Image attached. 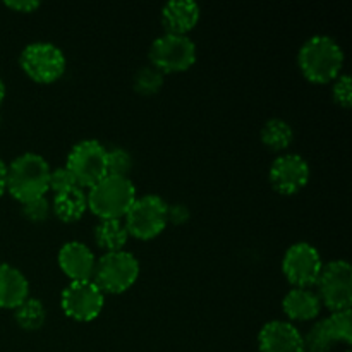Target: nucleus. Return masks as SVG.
Returning <instances> with one entry per match:
<instances>
[{
    "mask_svg": "<svg viewBox=\"0 0 352 352\" xmlns=\"http://www.w3.org/2000/svg\"><path fill=\"white\" fill-rule=\"evenodd\" d=\"M344 55L342 47L336 38L329 34H315L301 45L298 52V65L302 76L313 85L333 82L342 74Z\"/></svg>",
    "mask_w": 352,
    "mask_h": 352,
    "instance_id": "1",
    "label": "nucleus"
},
{
    "mask_svg": "<svg viewBox=\"0 0 352 352\" xmlns=\"http://www.w3.org/2000/svg\"><path fill=\"white\" fill-rule=\"evenodd\" d=\"M48 177V162L34 151H26L7 165V192L23 205L47 196Z\"/></svg>",
    "mask_w": 352,
    "mask_h": 352,
    "instance_id": "2",
    "label": "nucleus"
},
{
    "mask_svg": "<svg viewBox=\"0 0 352 352\" xmlns=\"http://www.w3.org/2000/svg\"><path fill=\"white\" fill-rule=\"evenodd\" d=\"M136 198L133 181L119 175H105L86 191L88 210L98 220H124Z\"/></svg>",
    "mask_w": 352,
    "mask_h": 352,
    "instance_id": "3",
    "label": "nucleus"
},
{
    "mask_svg": "<svg viewBox=\"0 0 352 352\" xmlns=\"http://www.w3.org/2000/svg\"><path fill=\"white\" fill-rule=\"evenodd\" d=\"M140 261L129 251H113L103 253L96 260L91 280L103 294H124L129 291L140 278Z\"/></svg>",
    "mask_w": 352,
    "mask_h": 352,
    "instance_id": "4",
    "label": "nucleus"
},
{
    "mask_svg": "<svg viewBox=\"0 0 352 352\" xmlns=\"http://www.w3.org/2000/svg\"><path fill=\"white\" fill-rule=\"evenodd\" d=\"M19 65L24 74L38 85H52L65 74L67 58L64 50L50 41H33L23 48Z\"/></svg>",
    "mask_w": 352,
    "mask_h": 352,
    "instance_id": "5",
    "label": "nucleus"
},
{
    "mask_svg": "<svg viewBox=\"0 0 352 352\" xmlns=\"http://www.w3.org/2000/svg\"><path fill=\"white\" fill-rule=\"evenodd\" d=\"M129 237L151 241L160 236L168 226V203L157 195L138 196L124 217Z\"/></svg>",
    "mask_w": 352,
    "mask_h": 352,
    "instance_id": "6",
    "label": "nucleus"
},
{
    "mask_svg": "<svg viewBox=\"0 0 352 352\" xmlns=\"http://www.w3.org/2000/svg\"><path fill=\"white\" fill-rule=\"evenodd\" d=\"M148 57L150 65L162 74H181L195 65L198 50L195 41L186 34L164 33L153 40Z\"/></svg>",
    "mask_w": 352,
    "mask_h": 352,
    "instance_id": "7",
    "label": "nucleus"
},
{
    "mask_svg": "<svg viewBox=\"0 0 352 352\" xmlns=\"http://www.w3.org/2000/svg\"><path fill=\"white\" fill-rule=\"evenodd\" d=\"M322 306L333 311H346L352 305V268L347 260H332L323 265L315 284Z\"/></svg>",
    "mask_w": 352,
    "mask_h": 352,
    "instance_id": "8",
    "label": "nucleus"
},
{
    "mask_svg": "<svg viewBox=\"0 0 352 352\" xmlns=\"http://www.w3.org/2000/svg\"><path fill=\"white\" fill-rule=\"evenodd\" d=\"M65 167L79 188H91L107 175V148L96 140H82L71 148Z\"/></svg>",
    "mask_w": 352,
    "mask_h": 352,
    "instance_id": "9",
    "label": "nucleus"
},
{
    "mask_svg": "<svg viewBox=\"0 0 352 352\" xmlns=\"http://www.w3.org/2000/svg\"><path fill=\"white\" fill-rule=\"evenodd\" d=\"M320 251L306 241L291 244L282 258V272L292 287L311 289L323 268Z\"/></svg>",
    "mask_w": 352,
    "mask_h": 352,
    "instance_id": "10",
    "label": "nucleus"
},
{
    "mask_svg": "<svg viewBox=\"0 0 352 352\" xmlns=\"http://www.w3.org/2000/svg\"><path fill=\"white\" fill-rule=\"evenodd\" d=\"M60 308L67 318L78 323H89L102 315L105 294L93 280L69 282L62 291Z\"/></svg>",
    "mask_w": 352,
    "mask_h": 352,
    "instance_id": "11",
    "label": "nucleus"
},
{
    "mask_svg": "<svg viewBox=\"0 0 352 352\" xmlns=\"http://www.w3.org/2000/svg\"><path fill=\"white\" fill-rule=\"evenodd\" d=\"M311 168L299 153H280L270 165L268 179L278 195L294 196L308 186Z\"/></svg>",
    "mask_w": 352,
    "mask_h": 352,
    "instance_id": "12",
    "label": "nucleus"
},
{
    "mask_svg": "<svg viewBox=\"0 0 352 352\" xmlns=\"http://www.w3.org/2000/svg\"><path fill=\"white\" fill-rule=\"evenodd\" d=\"M260 352H305L302 333L298 327L284 320H272L258 333Z\"/></svg>",
    "mask_w": 352,
    "mask_h": 352,
    "instance_id": "13",
    "label": "nucleus"
},
{
    "mask_svg": "<svg viewBox=\"0 0 352 352\" xmlns=\"http://www.w3.org/2000/svg\"><path fill=\"white\" fill-rule=\"evenodd\" d=\"M57 263L62 274L71 282L91 280L96 258L91 248L79 241H69L62 244L57 254Z\"/></svg>",
    "mask_w": 352,
    "mask_h": 352,
    "instance_id": "14",
    "label": "nucleus"
},
{
    "mask_svg": "<svg viewBox=\"0 0 352 352\" xmlns=\"http://www.w3.org/2000/svg\"><path fill=\"white\" fill-rule=\"evenodd\" d=\"M201 17V9L192 0H172L162 7L160 23L164 33L189 36Z\"/></svg>",
    "mask_w": 352,
    "mask_h": 352,
    "instance_id": "15",
    "label": "nucleus"
},
{
    "mask_svg": "<svg viewBox=\"0 0 352 352\" xmlns=\"http://www.w3.org/2000/svg\"><path fill=\"white\" fill-rule=\"evenodd\" d=\"M322 308V301L313 289L292 287L282 299V309L291 323L315 322Z\"/></svg>",
    "mask_w": 352,
    "mask_h": 352,
    "instance_id": "16",
    "label": "nucleus"
},
{
    "mask_svg": "<svg viewBox=\"0 0 352 352\" xmlns=\"http://www.w3.org/2000/svg\"><path fill=\"white\" fill-rule=\"evenodd\" d=\"M30 298V282L17 267L0 263V308L16 309Z\"/></svg>",
    "mask_w": 352,
    "mask_h": 352,
    "instance_id": "17",
    "label": "nucleus"
},
{
    "mask_svg": "<svg viewBox=\"0 0 352 352\" xmlns=\"http://www.w3.org/2000/svg\"><path fill=\"white\" fill-rule=\"evenodd\" d=\"M52 215L57 217L64 223H74L85 217L88 212V199L86 191L79 186L69 191L58 192L52 198Z\"/></svg>",
    "mask_w": 352,
    "mask_h": 352,
    "instance_id": "18",
    "label": "nucleus"
},
{
    "mask_svg": "<svg viewBox=\"0 0 352 352\" xmlns=\"http://www.w3.org/2000/svg\"><path fill=\"white\" fill-rule=\"evenodd\" d=\"M93 236L96 246L105 253L122 251L129 241V232L124 226V220H98Z\"/></svg>",
    "mask_w": 352,
    "mask_h": 352,
    "instance_id": "19",
    "label": "nucleus"
},
{
    "mask_svg": "<svg viewBox=\"0 0 352 352\" xmlns=\"http://www.w3.org/2000/svg\"><path fill=\"white\" fill-rule=\"evenodd\" d=\"M261 143L272 151H277V153H284L285 150H289V146L294 141V129H292L291 124L285 119L280 117H272L261 127Z\"/></svg>",
    "mask_w": 352,
    "mask_h": 352,
    "instance_id": "20",
    "label": "nucleus"
},
{
    "mask_svg": "<svg viewBox=\"0 0 352 352\" xmlns=\"http://www.w3.org/2000/svg\"><path fill=\"white\" fill-rule=\"evenodd\" d=\"M14 320L19 325V329L26 330V332H36L45 325L47 309L40 299L28 298L23 305L14 309Z\"/></svg>",
    "mask_w": 352,
    "mask_h": 352,
    "instance_id": "21",
    "label": "nucleus"
},
{
    "mask_svg": "<svg viewBox=\"0 0 352 352\" xmlns=\"http://www.w3.org/2000/svg\"><path fill=\"white\" fill-rule=\"evenodd\" d=\"M329 332L330 339L333 344L342 342L346 346H351L352 342V313L351 309L346 311H333L327 318L322 320Z\"/></svg>",
    "mask_w": 352,
    "mask_h": 352,
    "instance_id": "22",
    "label": "nucleus"
},
{
    "mask_svg": "<svg viewBox=\"0 0 352 352\" xmlns=\"http://www.w3.org/2000/svg\"><path fill=\"white\" fill-rule=\"evenodd\" d=\"M165 81V74H162L153 65H143L136 71L133 78V88L141 96H153L162 89Z\"/></svg>",
    "mask_w": 352,
    "mask_h": 352,
    "instance_id": "23",
    "label": "nucleus"
},
{
    "mask_svg": "<svg viewBox=\"0 0 352 352\" xmlns=\"http://www.w3.org/2000/svg\"><path fill=\"white\" fill-rule=\"evenodd\" d=\"M302 342H305V352H330L336 346L322 320L315 322V325L302 336Z\"/></svg>",
    "mask_w": 352,
    "mask_h": 352,
    "instance_id": "24",
    "label": "nucleus"
},
{
    "mask_svg": "<svg viewBox=\"0 0 352 352\" xmlns=\"http://www.w3.org/2000/svg\"><path fill=\"white\" fill-rule=\"evenodd\" d=\"M133 170V157L124 148H112L107 150V175H119L129 177Z\"/></svg>",
    "mask_w": 352,
    "mask_h": 352,
    "instance_id": "25",
    "label": "nucleus"
},
{
    "mask_svg": "<svg viewBox=\"0 0 352 352\" xmlns=\"http://www.w3.org/2000/svg\"><path fill=\"white\" fill-rule=\"evenodd\" d=\"M23 217L31 223H43L47 222L48 217L52 215V203L48 201L47 196H41V198L31 199V201L23 203Z\"/></svg>",
    "mask_w": 352,
    "mask_h": 352,
    "instance_id": "26",
    "label": "nucleus"
},
{
    "mask_svg": "<svg viewBox=\"0 0 352 352\" xmlns=\"http://www.w3.org/2000/svg\"><path fill=\"white\" fill-rule=\"evenodd\" d=\"M76 181L72 177L71 172L67 170L65 165L62 167L50 168V177H48V191H52L54 195H58V192L69 191V189L76 188Z\"/></svg>",
    "mask_w": 352,
    "mask_h": 352,
    "instance_id": "27",
    "label": "nucleus"
},
{
    "mask_svg": "<svg viewBox=\"0 0 352 352\" xmlns=\"http://www.w3.org/2000/svg\"><path fill=\"white\" fill-rule=\"evenodd\" d=\"M332 98L342 109H349L352 105V79L349 74H340L332 82Z\"/></svg>",
    "mask_w": 352,
    "mask_h": 352,
    "instance_id": "28",
    "label": "nucleus"
},
{
    "mask_svg": "<svg viewBox=\"0 0 352 352\" xmlns=\"http://www.w3.org/2000/svg\"><path fill=\"white\" fill-rule=\"evenodd\" d=\"M189 220V210L186 205H168V223H174V226H182Z\"/></svg>",
    "mask_w": 352,
    "mask_h": 352,
    "instance_id": "29",
    "label": "nucleus"
},
{
    "mask_svg": "<svg viewBox=\"0 0 352 352\" xmlns=\"http://www.w3.org/2000/svg\"><path fill=\"white\" fill-rule=\"evenodd\" d=\"M6 7L19 14H31L40 9V2L36 0H9L6 2Z\"/></svg>",
    "mask_w": 352,
    "mask_h": 352,
    "instance_id": "30",
    "label": "nucleus"
},
{
    "mask_svg": "<svg viewBox=\"0 0 352 352\" xmlns=\"http://www.w3.org/2000/svg\"><path fill=\"white\" fill-rule=\"evenodd\" d=\"M7 192V164L0 160V198Z\"/></svg>",
    "mask_w": 352,
    "mask_h": 352,
    "instance_id": "31",
    "label": "nucleus"
},
{
    "mask_svg": "<svg viewBox=\"0 0 352 352\" xmlns=\"http://www.w3.org/2000/svg\"><path fill=\"white\" fill-rule=\"evenodd\" d=\"M3 98H6V82H3V79L0 78V105H2Z\"/></svg>",
    "mask_w": 352,
    "mask_h": 352,
    "instance_id": "32",
    "label": "nucleus"
},
{
    "mask_svg": "<svg viewBox=\"0 0 352 352\" xmlns=\"http://www.w3.org/2000/svg\"><path fill=\"white\" fill-rule=\"evenodd\" d=\"M346 352H351V351H346Z\"/></svg>",
    "mask_w": 352,
    "mask_h": 352,
    "instance_id": "33",
    "label": "nucleus"
}]
</instances>
